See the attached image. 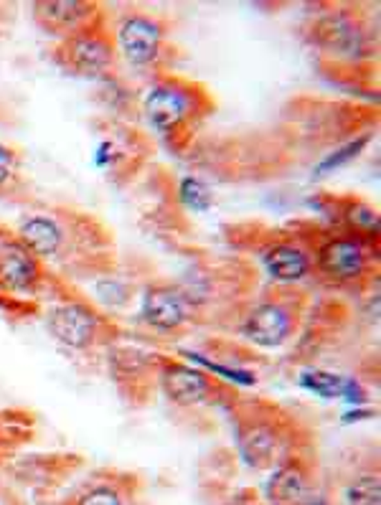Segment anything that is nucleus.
I'll list each match as a JSON object with an SVG mask.
<instances>
[{"instance_id": "nucleus-1", "label": "nucleus", "mask_w": 381, "mask_h": 505, "mask_svg": "<svg viewBox=\"0 0 381 505\" xmlns=\"http://www.w3.org/2000/svg\"><path fill=\"white\" fill-rule=\"evenodd\" d=\"M206 97L199 87L179 79L155 84L145 95V118L160 135H176L189 122L201 118Z\"/></svg>"}, {"instance_id": "nucleus-2", "label": "nucleus", "mask_w": 381, "mask_h": 505, "mask_svg": "<svg viewBox=\"0 0 381 505\" xmlns=\"http://www.w3.org/2000/svg\"><path fill=\"white\" fill-rule=\"evenodd\" d=\"M57 59L69 74L89 77V79H105L115 69L118 51L108 36L92 24L79 34L64 38L61 46L57 48Z\"/></svg>"}, {"instance_id": "nucleus-3", "label": "nucleus", "mask_w": 381, "mask_h": 505, "mask_svg": "<svg viewBox=\"0 0 381 505\" xmlns=\"http://www.w3.org/2000/svg\"><path fill=\"white\" fill-rule=\"evenodd\" d=\"M163 41H166V31L160 21H155L153 15H145V13H132L119 21L115 51H119V57L128 64L145 69L158 61Z\"/></svg>"}, {"instance_id": "nucleus-4", "label": "nucleus", "mask_w": 381, "mask_h": 505, "mask_svg": "<svg viewBox=\"0 0 381 505\" xmlns=\"http://www.w3.org/2000/svg\"><path fill=\"white\" fill-rule=\"evenodd\" d=\"M318 270L335 283H351L358 280L366 267H369V249H366V236L348 234L328 239L318 252L315 259Z\"/></svg>"}, {"instance_id": "nucleus-5", "label": "nucleus", "mask_w": 381, "mask_h": 505, "mask_svg": "<svg viewBox=\"0 0 381 505\" xmlns=\"http://www.w3.org/2000/svg\"><path fill=\"white\" fill-rule=\"evenodd\" d=\"M48 333L67 348L82 351L89 348L99 335L102 320L95 310L82 303H61L46 317Z\"/></svg>"}, {"instance_id": "nucleus-6", "label": "nucleus", "mask_w": 381, "mask_h": 505, "mask_svg": "<svg viewBox=\"0 0 381 505\" xmlns=\"http://www.w3.org/2000/svg\"><path fill=\"white\" fill-rule=\"evenodd\" d=\"M295 328V315L285 303H260V305L250 310V315L242 323V335L254 345H283L290 338V333Z\"/></svg>"}, {"instance_id": "nucleus-7", "label": "nucleus", "mask_w": 381, "mask_h": 505, "mask_svg": "<svg viewBox=\"0 0 381 505\" xmlns=\"http://www.w3.org/2000/svg\"><path fill=\"white\" fill-rule=\"evenodd\" d=\"M38 270L36 257L21 244L11 242L0 247V290L13 294H31L36 290Z\"/></svg>"}, {"instance_id": "nucleus-8", "label": "nucleus", "mask_w": 381, "mask_h": 505, "mask_svg": "<svg viewBox=\"0 0 381 505\" xmlns=\"http://www.w3.org/2000/svg\"><path fill=\"white\" fill-rule=\"evenodd\" d=\"M160 384L166 388V397L179 407H193L211 397L214 381L190 368L186 364H166L160 371Z\"/></svg>"}, {"instance_id": "nucleus-9", "label": "nucleus", "mask_w": 381, "mask_h": 505, "mask_svg": "<svg viewBox=\"0 0 381 505\" xmlns=\"http://www.w3.org/2000/svg\"><path fill=\"white\" fill-rule=\"evenodd\" d=\"M97 11L95 3H74V0H59V3H36L34 13L36 21L48 34L69 38L79 34L87 26H92V13Z\"/></svg>"}, {"instance_id": "nucleus-10", "label": "nucleus", "mask_w": 381, "mask_h": 505, "mask_svg": "<svg viewBox=\"0 0 381 505\" xmlns=\"http://www.w3.org/2000/svg\"><path fill=\"white\" fill-rule=\"evenodd\" d=\"M186 300L180 297L176 290H168V287H150L145 293L143 300V317L148 320V325L155 330H170L183 328L186 323Z\"/></svg>"}, {"instance_id": "nucleus-11", "label": "nucleus", "mask_w": 381, "mask_h": 505, "mask_svg": "<svg viewBox=\"0 0 381 505\" xmlns=\"http://www.w3.org/2000/svg\"><path fill=\"white\" fill-rule=\"evenodd\" d=\"M18 242L24 244L34 257H54L61 247H64V229L54 216L46 213H36L28 216L18 229Z\"/></svg>"}, {"instance_id": "nucleus-12", "label": "nucleus", "mask_w": 381, "mask_h": 505, "mask_svg": "<svg viewBox=\"0 0 381 505\" xmlns=\"http://www.w3.org/2000/svg\"><path fill=\"white\" fill-rule=\"evenodd\" d=\"M263 262L267 274L277 283H298L313 270V262L298 244H274L264 252Z\"/></svg>"}, {"instance_id": "nucleus-13", "label": "nucleus", "mask_w": 381, "mask_h": 505, "mask_svg": "<svg viewBox=\"0 0 381 505\" xmlns=\"http://www.w3.org/2000/svg\"><path fill=\"white\" fill-rule=\"evenodd\" d=\"M267 498L274 505H305L310 495L308 475L298 465H283L267 480Z\"/></svg>"}, {"instance_id": "nucleus-14", "label": "nucleus", "mask_w": 381, "mask_h": 505, "mask_svg": "<svg viewBox=\"0 0 381 505\" xmlns=\"http://www.w3.org/2000/svg\"><path fill=\"white\" fill-rule=\"evenodd\" d=\"M318 41L334 54H351L356 57L364 44V34L358 31L354 18L345 15H334V18H323L318 24Z\"/></svg>"}, {"instance_id": "nucleus-15", "label": "nucleus", "mask_w": 381, "mask_h": 505, "mask_svg": "<svg viewBox=\"0 0 381 505\" xmlns=\"http://www.w3.org/2000/svg\"><path fill=\"white\" fill-rule=\"evenodd\" d=\"M274 452V435L270 427H252L242 439V455L250 462L252 468H267V462L273 459Z\"/></svg>"}, {"instance_id": "nucleus-16", "label": "nucleus", "mask_w": 381, "mask_h": 505, "mask_svg": "<svg viewBox=\"0 0 381 505\" xmlns=\"http://www.w3.org/2000/svg\"><path fill=\"white\" fill-rule=\"evenodd\" d=\"M344 384L345 378L331 371H305L300 376V386L308 388L313 394H318L323 399H338L344 397Z\"/></svg>"}, {"instance_id": "nucleus-17", "label": "nucleus", "mask_w": 381, "mask_h": 505, "mask_svg": "<svg viewBox=\"0 0 381 505\" xmlns=\"http://www.w3.org/2000/svg\"><path fill=\"white\" fill-rule=\"evenodd\" d=\"M344 505H381V488L379 478L364 475L351 485H345Z\"/></svg>"}, {"instance_id": "nucleus-18", "label": "nucleus", "mask_w": 381, "mask_h": 505, "mask_svg": "<svg viewBox=\"0 0 381 505\" xmlns=\"http://www.w3.org/2000/svg\"><path fill=\"white\" fill-rule=\"evenodd\" d=\"M366 142H369V135H361V138H356V140L345 142L344 148H338L335 153H331L325 160H321V163L315 165L313 176L321 178L325 176V173H334V170H338V168H344L345 163H351V160H354V158L366 148Z\"/></svg>"}, {"instance_id": "nucleus-19", "label": "nucleus", "mask_w": 381, "mask_h": 505, "mask_svg": "<svg viewBox=\"0 0 381 505\" xmlns=\"http://www.w3.org/2000/svg\"><path fill=\"white\" fill-rule=\"evenodd\" d=\"M345 219H348V226L354 229V234L358 236L376 234V229H379V213L374 211L369 203H364V201H354L348 206Z\"/></svg>"}, {"instance_id": "nucleus-20", "label": "nucleus", "mask_w": 381, "mask_h": 505, "mask_svg": "<svg viewBox=\"0 0 381 505\" xmlns=\"http://www.w3.org/2000/svg\"><path fill=\"white\" fill-rule=\"evenodd\" d=\"M179 196L190 211H206L211 206V193L199 178H183L179 186Z\"/></svg>"}, {"instance_id": "nucleus-21", "label": "nucleus", "mask_w": 381, "mask_h": 505, "mask_svg": "<svg viewBox=\"0 0 381 505\" xmlns=\"http://www.w3.org/2000/svg\"><path fill=\"white\" fill-rule=\"evenodd\" d=\"M190 361H196V364H201L203 368H209V371H214V374H219L221 378H229L232 384H239V386H252L257 378L252 376L250 371H237V368H227V366H219L214 364V361H209V358H203V356H199V353H186Z\"/></svg>"}, {"instance_id": "nucleus-22", "label": "nucleus", "mask_w": 381, "mask_h": 505, "mask_svg": "<svg viewBox=\"0 0 381 505\" xmlns=\"http://www.w3.org/2000/svg\"><path fill=\"white\" fill-rule=\"evenodd\" d=\"M77 505H125V503H122V498H119L112 488H95V490L84 493Z\"/></svg>"}, {"instance_id": "nucleus-23", "label": "nucleus", "mask_w": 381, "mask_h": 505, "mask_svg": "<svg viewBox=\"0 0 381 505\" xmlns=\"http://www.w3.org/2000/svg\"><path fill=\"white\" fill-rule=\"evenodd\" d=\"M15 153H13L8 145H0V189H5L13 180V173H15Z\"/></svg>"}, {"instance_id": "nucleus-24", "label": "nucleus", "mask_w": 381, "mask_h": 505, "mask_svg": "<svg viewBox=\"0 0 381 505\" xmlns=\"http://www.w3.org/2000/svg\"><path fill=\"white\" fill-rule=\"evenodd\" d=\"M344 397L348 399V404H351V407H364V404H366V391L358 386L354 378H345Z\"/></svg>"}, {"instance_id": "nucleus-25", "label": "nucleus", "mask_w": 381, "mask_h": 505, "mask_svg": "<svg viewBox=\"0 0 381 505\" xmlns=\"http://www.w3.org/2000/svg\"><path fill=\"white\" fill-rule=\"evenodd\" d=\"M374 417H376V411L374 409H351L344 414V422L356 424V422H366V419H374Z\"/></svg>"}, {"instance_id": "nucleus-26", "label": "nucleus", "mask_w": 381, "mask_h": 505, "mask_svg": "<svg viewBox=\"0 0 381 505\" xmlns=\"http://www.w3.org/2000/svg\"><path fill=\"white\" fill-rule=\"evenodd\" d=\"M305 505H328V503H325V500H321V498H310Z\"/></svg>"}]
</instances>
